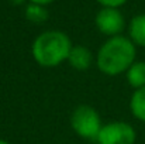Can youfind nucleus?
Returning a JSON list of instances; mask_svg holds the SVG:
<instances>
[{
	"label": "nucleus",
	"mask_w": 145,
	"mask_h": 144,
	"mask_svg": "<svg viewBox=\"0 0 145 144\" xmlns=\"http://www.w3.org/2000/svg\"><path fill=\"white\" fill-rule=\"evenodd\" d=\"M68 62L76 71H86L93 62V54L85 45H73L69 52Z\"/></svg>",
	"instance_id": "nucleus-6"
},
{
	"label": "nucleus",
	"mask_w": 145,
	"mask_h": 144,
	"mask_svg": "<svg viewBox=\"0 0 145 144\" xmlns=\"http://www.w3.org/2000/svg\"><path fill=\"white\" fill-rule=\"evenodd\" d=\"M103 7H114V9H118L120 6H123L127 0H97Z\"/></svg>",
	"instance_id": "nucleus-11"
},
{
	"label": "nucleus",
	"mask_w": 145,
	"mask_h": 144,
	"mask_svg": "<svg viewBox=\"0 0 145 144\" xmlns=\"http://www.w3.org/2000/svg\"><path fill=\"white\" fill-rule=\"evenodd\" d=\"M71 126L79 137L96 140L103 127V123L95 107L89 105H80L73 110L71 116Z\"/></svg>",
	"instance_id": "nucleus-3"
},
{
	"label": "nucleus",
	"mask_w": 145,
	"mask_h": 144,
	"mask_svg": "<svg viewBox=\"0 0 145 144\" xmlns=\"http://www.w3.org/2000/svg\"><path fill=\"white\" fill-rule=\"evenodd\" d=\"M135 44L131 38L116 36L110 37L96 55V65L100 72L108 76L120 75L135 62Z\"/></svg>",
	"instance_id": "nucleus-1"
},
{
	"label": "nucleus",
	"mask_w": 145,
	"mask_h": 144,
	"mask_svg": "<svg viewBox=\"0 0 145 144\" xmlns=\"http://www.w3.org/2000/svg\"><path fill=\"white\" fill-rule=\"evenodd\" d=\"M130 109L138 120L145 122V86L137 89L133 93L130 100Z\"/></svg>",
	"instance_id": "nucleus-9"
},
{
	"label": "nucleus",
	"mask_w": 145,
	"mask_h": 144,
	"mask_svg": "<svg viewBox=\"0 0 145 144\" xmlns=\"http://www.w3.org/2000/svg\"><path fill=\"white\" fill-rule=\"evenodd\" d=\"M71 38L58 30H48L41 33L31 45L34 61L44 68H55L68 61L72 49Z\"/></svg>",
	"instance_id": "nucleus-2"
},
{
	"label": "nucleus",
	"mask_w": 145,
	"mask_h": 144,
	"mask_svg": "<svg viewBox=\"0 0 145 144\" xmlns=\"http://www.w3.org/2000/svg\"><path fill=\"white\" fill-rule=\"evenodd\" d=\"M95 21L97 30L108 37L120 36L125 27V20L121 11L114 7H101V10L97 11Z\"/></svg>",
	"instance_id": "nucleus-5"
},
{
	"label": "nucleus",
	"mask_w": 145,
	"mask_h": 144,
	"mask_svg": "<svg viewBox=\"0 0 145 144\" xmlns=\"http://www.w3.org/2000/svg\"><path fill=\"white\" fill-rule=\"evenodd\" d=\"M25 17L33 23H42V21H45L48 18V11L45 10L44 6L30 3L25 7Z\"/></svg>",
	"instance_id": "nucleus-10"
},
{
	"label": "nucleus",
	"mask_w": 145,
	"mask_h": 144,
	"mask_svg": "<svg viewBox=\"0 0 145 144\" xmlns=\"http://www.w3.org/2000/svg\"><path fill=\"white\" fill-rule=\"evenodd\" d=\"M127 82L137 89L145 86V62H134L125 72Z\"/></svg>",
	"instance_id": "nucleus-7"
},
{
	"label": "nucleus",
	"mask_w": 145,
	"mask_h": 144,
	"mask_svg": "<svg viewBox=\"0 0 145 144\" xmlns=\"http://www.w3.org/2000/svg\"><path fill=\"white\" fill-rule=\"evenodd\" d=\"M0 144H10V143L6 141V140H3V139H0Z\"/></svg>",
	"instance_id": "nucleus-13"
},
{
	"label": "nucleus",
	"mask_w": 145,
	"mask_h": 144,
	"mask_svg": "<svg viewBox=\"0 0 145 144\" xmlns=\"http://www.w3.org/2000/svg\"><path fill=\"white\" fill-rule=\"evenodd\" d=\"M137 133L125 122H110L103 124L96 141L99 144H135Z\"/></svg>",
	"instance_id": "nucleus-4"
},
{
	"label": "nucleus",
	"mask_w": 145,
	"mask_h": 144,
	"mask_svg": "<svg viewBox=\"0 0 145 144\" xmlns=\"http://www.w3.org/2000/svg\"><path fill=\"white\" fill-rule=\"evenodd\" d=\"M54 0H30V3H33V4H38V6H47L49 3H52Z\"/></svg>",
	"instance_id": "nucleus-12"
},
{
	"label": "nucleus",
	"mask_w": 145,
	"mask_h": 144,
	"mask_svg": "<svg viewBox=\"0 0 145 144\" xmlns=\"http://www.w3.org/2000/svg\"><path fill=\"white\" fill-rule=\"evenodd\" d=\"M130 37L137 45L145 47V14L135 16L130 23Z\"/></svg>",
	"instance_id": "nucleus-8"
}]
</instances>
